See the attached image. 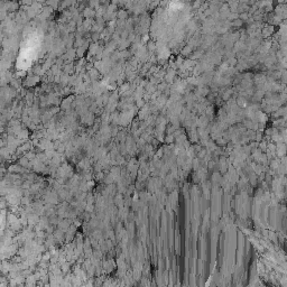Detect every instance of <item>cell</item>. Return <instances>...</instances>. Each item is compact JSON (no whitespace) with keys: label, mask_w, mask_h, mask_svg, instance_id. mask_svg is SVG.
<instances>
[{"label":"cell","mask_w":287,"mask_h":287,"mask_svg":"<svg viewBox=\"0 0 287 287\" xmlns=\"http://www.w3.org/2000/svg\"><path fill=\"white\" fill-rule=\"evenodd\" d=\"M242 24H243V21H242L240 18H237V19H235V20L231 21V26H235V27L242 26Z\"/></svg>","instance_id":"cell-2"},{"label":"cell","mask_w":287,"mask_h":287,"mask_svg":"<svg viewBox=\"0 0 287 287\" xmlns=\"http://www.w3.org/2000/svg\"><path fill=\"white\" fill-rule=\"evenodd\" d=\"M204 0H193V3H192V9H198L202 5H203Z\"/></svg>","instance_id":"cell-1"},{"label":"cell","mask_w":287,"mask_h":287,"mask_svg":"<svg viewBox=\"0 0 287 287\" xmlns=\"http://www.w3.org/2000/svg\"><path fill=\"white\" fill-rule=\"evenodd\" d=\"M118 15V17L120 18V19H126V17H127V13H126V10H120L119 13H117Z\"/></svg>","instance_id":"cell-3"}]
</instances>
